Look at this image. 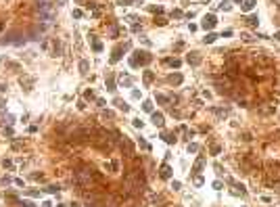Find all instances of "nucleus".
I'll return each mask as SVG.
<instances>
[{
  "instance_id": "obj_5",
  "label": "nucleus",
  "mask_w": 280,
  "mask_h": 207,
  "mask_svg": "<svg viewBox=\"0 0 280 207\" xmlns=\"http://www.w3.org/2000/svg\"><path fill=\"white\" fill-rule=\"evenodd\" d=\"M146 63H151V55H149V52H134V57L130 59V65H132V67L146 65Z\"/></svg>"
},
{
  "instance_id": "obj_11",
  "label": "nucleus",
  "mask_w": 280,
  "mask_h": 207,
  "mask_svg": "<svg viewBox=\"0 0 280 207\" xmlns=\"http://www.w3.org/2000/svg\"><path fill=\"white\" fill-rule=\"evenodd\" d=\"M159 176H161V178H169V176H172V167H169V165H163L161 172H159Z\"/></svg>"
},
{
  "instance_id": "obj_36",
  "label": "nucleus",
  "mask_w": 280,
  "mask_h": 207,
  "mask_svg": "<svg viewBox=\"0 0 280 207\" xmlns=\"http://www.w3.org/2000/svg\"><path fill=\"white\" fill-rule=\"evenodd\" d=\"M73 17H78V19H80V17H82V11H80V9H75V11H73Z\"/></svg>"
},
{
  "instance_id": "obj_41",
  "label": "nucleus",
  "mask_w": 280,
  "mask_h": 207,
  "mask_svg": "<svg viewBox=\"0 0 280 207\" xmlns=\"http://www.w3.org/2000/svg\"><path fill=\"white\" fill-rule=\"evenodd\" d=\"M234 2H243V0H234Z\"/></svg>"
},
{
  "instance_id": "obj_17",
  "label": "nucleus",
  "mask_w": 280,
  "mask_h": 207,
  "mask_svg": "<svg viewBox=\"0 0 280 207\" xmlns=\"http://www.w3.org/2000/svg\"><path fill=\"white\" fill-rule=\"evenodd\" d=\"M165 63H167V65H172V67H176V69L182 65V61H180V59H165Z\"/></svg>"
},
{
  "instance_id": "obj_3",
  "label": "nucleus",
  "mask_w": 280,
  "mask_h": 207,
  "mask_svg": "<svg viewBox=\"0 0 280 207\" xmlns=\"http://www.w3.org/2000/svg\"><path fill=\"white\" fill-rule=\"evenodd\" d=\"M42 50H46L50 57H61L63 46L57 38H46V40H42Z\"/></svg>"
},
{
  "instance_id": "obj_18",
  "label": "nucleus",
  "mask_w": 280,
  "mask_h": 207,
  "mask_svg": "<svg viewBox=\"0 0 280 207\" xmlns=\"http://www.w3.org/2000/svg\"><path fill=\"white\" fill-rule=\"evenodd\" d=\"M107 90L109 92H115V82H113V75L107 78Z\"/></svg>"
},
{
  "instance_id": "obj_14",
  "label": "nucleus",
  "mask_w": 280,
  "mask_h": 207,
  "mask_svg": "<svg viewBox=\"0 0 280 207\" xmlns=\"http://www.w3.org/2000/svg\"><path fill=\"white\" fill-rule=\"evenodd\" d=\"M21 84L25 86V90H32V86H34V80H32V78H21Z\"/></svg>"
},
{
  "instance_id": "obj_15",
  "label": "nucleus",
  "mask_w": 280,
  "mask_h": 207,
  "mask_svg": "<svg viewBox=\"0 0 280 207\" xmlns=\"http://www.w3.org/2000/svg\"><path fill=\"white\" fill-rule=\"evenodd\" d=\"M247 23H249L251 27H257V23H259V17H257V15H251V17L247 19Z\"/></svg>"
},
{
  "instance_id": "obj_27",
  "label": "nucleus",
  "mask_w": 280,
  "mask_h": 207,
  "mask_svg": "<svg viewBox=\"0 0 280 207\" xmlns=\"http://www.w3.org/2000/svg\"><path fill=\"white\" fill-rule=\"evenodd\" d=\"M199 151V144H188V153H197Z\"/></svg>"
},
{
  "instance_id": "obj_13",
  "label": "nucleus",
  "mask_w": 280,
  "mask_h": 207,
  "mask_svg": "<svg viewBox=\"0 0 280 207\" xmlns=\"http://www.w3.org/2000/svg\"><path fill=\"white\" fill-rule=\"evenodd\" d=\"M255 0H243V11H253Z\"/></svg>"
},
{
  "instance_id": "obj_28",
  "label": "nucleus",
  "mask_w": 280,
  "mask_h": 207,
  "mask_svg": "<svg viewBox=\"0 0 280 207\" xmlns=\"http://www.w3.org/2000/svg\"><path fill=\"white\" fill-rule=\"evenodd\" d=\"M220 9H224V11H230V2H226V0H224V2L220 4Z\"/></svg>"
},
{
  "instance_id": "obj_8",
  "label": "nucleus",
  "mask_w": 280,
  "mask_h": 207,
  "mask_svg": "<svg viewBox=\"0 0 280 207\" xmlns=\"http://www.w3.org/2000/svg\"><path fill=\"white\" fill-rule=\"evenodd\" d=\"M186 63H188V65H199V63H201V57H199L197 52H190L188 57H186Z\"/></svg>"
},
{
  "instance_id": "obj_19",
  "label": "nucleus",
  "mask_w": 280,
  "mask_h": 207,
  "mask_svg": "<svg viewBox=\"0 0 280 207\" xmlns=\"http://www.w3.org/2000/svg\"><path fill=\"white\" fill-rule=\"evenodd\" d=\"M88 69H90V65H88V61H80V71L86 75L88 73Z\"/></svg>"
},
{
  "instance_id": "obj_24",
  "label": "nucleus",
  "mask_w": 280,
  "mask_h": 207,
  "mask_svg": "<svg viewBox=\"0 0 280 207\" xmlns=\"http://www.w3.org/2000/svg\"><path fill=\"white\" fill-rule=\"evenodd\" d=\"M142 109L151 113V111H153V103H151V101H144V103H142Z\"/></svg>"
},
{
  "instance_id": "obj_10",
  "label": "nucleus",
  "mask_w": 280,
  "mask_h": 207,
  "mask_svg": "<svg viewBox=\"0 0 280 207\" xmlns=\"http://www.w3.org/2000/svg\"><path fill=\"white\" fill-rule=\"evenodd\" d=\"M153 124H155L157 128H163V124H165V121H163V115H161V113H153Z\"/></svg>"
},
{
  "instance_id": "obj_4",
  "label": "nucleus",
  "mask_w": 280,
  "mask_h": 207,
  "mask_svg": "<svg viewBox=\"0 0 280 207\" xmlns=\"http://www.w3.org/2000/svg\"><path fill=\"white\" fill-rule=\"evenodd\" d=\"M2 44H15V46H21L25 44V36H23L21 32H11L9 36L2 38Z\"/></svg>"
},
{
  "instance_id": "obj_16",
  "label": "nucleus",
  "mask_w": 280,
  "mask_h": 207,
  "mask_svg": "<svg viewBox=\"0 0 280 207\" xmlns=\"http://www.w3.org/2000/svg\"><path fill=\"white\" fill-rule=\"evenodd\" d=\"M119 57H121V48H115V50H113V57H111V63H117Z\"/></svg>"
},
{
  "instance_id": "obj_37",
  "label": "nucleus",
  "mask_w": 280,
  "mask_h": 207,
  "mask_svg": "<svg viewBox=\"0 0 280 207\" xmlns=\"http://www.w3.org/2000/svg\"><path fill=\"white\" fill-rule=\"evenodd\" d=\"M211 153H213V155H218V153H220V147H218V144H215V147H211Z\"/></svg>"
},
{
  "instance_id": "obj_40",
  "label": "nucleus",
  "mask_w": 280,
  "mask_h": 207,
  "mask_svg": "<svg viewBox=\"0 0 280 207\" xmlns=\"http://www.w3.org/2000/svg\"><path fill=\"white\" fill-rule=\"evenodd\" d=\"M2 27H4V25H2V23H0V32H2Z\"/></svg>"
},
{
  "instance_id": "obj_34",
  "label": "nucleus",
  "mask_w": 280,
  "mask_h": 207,
  "mask_svg": "<svg viewBox=\"0 0 280 207\" xmlns=\"http://www.w3.org/2000/svg\"><path fill=\"white\" fill-rule=\"evenodd\" d=\"M195 184H199V186H201V184H203V178H201V176H197V178H195Z\"/></svg>"
},
{
  "instance_id": "obj_25",
  "label": "nucleus",
  "mask_w": 280,
  "mask_h": 207,
  "mask_svg": "<svg viewBox=\"0 0 280 207\" xmlns=\"http://www.w3.org/2000/svg\"><path fill=\"white\" fill-rule=\"evenodd\" d=\"M157 103L165 105V103H169V98H167V96H163V94H157Z\"/></svg>"
},
{
  "instance_id": "obj_35",
  "label": "nucleus",
  "mask_w": 280,
  "mask_h": 207,
  "mask_svg": "<svg viewBox=\"0 0 280 207\" xmlns=\"http://www.w3.org/2000/svg\"><path fill=\"white\" fill-rule=\"evenodd\" d=\"M46 190H48V193H57V190H59V186H48Z\"/></svg>"
},
{
  "instance_id": "obj_2",
  "label": "nucleus",
  "mask_w": 280,
  "mask_h": 207,
  "mask_svg": "<svg viewBox=\"0 0 280 207\" xmlns=\"http://www.w3.org/2000/svg\"><path fill=\"white\" fill-rule=\"evenodd\" d=\"M36 11H38V15H40V21H46V23L55 21V15H57L55 4L46 2V0H40V2L36 4Z\"/></svg>"
},
{
  "instance_id": "obj_12",
  "label": "nucleus",
  "mask_w": 280,
  "mask_h": 207,
  "mask_svg": "<svg viewBox=\"0 0 280 207\" xmlns=\"http://www.w3.org/2000/svg\"><path fill=\"white\" fill-rule=\"evenodd\" d=\"M203 163H205V159H203V157H199V159H197V163H195V167H192V174H199V172H201V167H203Z\"/></svg>"
},
{
  "instance_id": "obj_38",
  "label": "nucleus",
  "mask_w": 280,
  "mask_h": 207,
  "mask_svg": "<svg viewBox=\"0 0 280 207\" xmlns=\"http://www.w3.org/2000/svg\"><path fill=\"white\" fill-rule=\"evenodd\" d=\"M21 205H23V207H32V203H29V201H21Z\"/></svg>"
},
{
  "instance_id": "obj_26",
  "label": "nucleus",
  "mask_w": 280,
  "mask_h": 207,
  "mask_svg": "<svg viewBox=\"0 0 280 207\" xmlns=\"http://www.w3.org/2000/svg\"><path fill=\"white\" fill-rule=\"evenodd\" d=\"M213 111L220 115V117H226V115H228V111H226V109H213Z\"/></svg>"
},
{
  "instance_id": "obj_23",
  "label": "nucleus",
  "mask_w": 280,
  "mask_h": 207,
  "mask_svg": "<svg viewBox=\"0 0 280 207\" xmlns=\"http://www.w3.org/2000/svg\"><path fill=\"white\" fill-rule=\"evenodd\" d=\"M215 38H218L215 34H207V36H205V44H211V42H215Z\"/></svg>"
},
{
  "instance_id": "obj_20",
  "label": "nucleus",
  "mask_w": 280,
  "mask_h": 207,
  "mask_svg": "<svg viewBox=\"0 0 280 207\" xmlns=\"http://www.w3.org/2000/svg\"><path fill=\"white\" fill-rule=\"evenodd\" d=\"M169 82H172V84H182V75H180V73H174V75H169Z\"/></svg>"
},
{
  "instance_id": "obj_7",
  "label": "nucleus",
  "mask_w": 280,
  "mask_h": 207,
  "mask_svg": "<svg viewBox=\"0 0 280 207\" xmlns=\"http://www.w3.org/2000/svg\"><path fill=\"white\" fill-rule=\"evenodd\" d=\"M215 23H218V21H215V17H213V15H205L201 25H203V29H213V27H215Z\"/></svg>"
},
{
  "instance_id": "obj_9",
  "label": "nucleus",
  "mask_w": 280,
  "mask_h": 207,
  "mask_svg": "<svg viewBox=\"0 0 280 207\" xmlns=\"http://www.w3.org/2000/svg\"><path fill=\"white\" fill-rule=\"evenodd\" d=\"M123 147H126V153H128V155H134V147H132V142L128 140L126 136L121 138V149H123Z\"/></svg>"
},
{
  "instance_id": "obj_29",
  "label": "nucleus",
  "mask_w": 280,
  "mask_h": 207,
  "mask_svg": "<svg viewBox=\"0 0 280 207\" xmlns=\"http://www.w3.org/2000/svg\"><path fill=\"white\" fill-rule=\"evenodd\" d=\"M155 23H157V25H165V23H167V21H165V19H163V17H159V19H155Z\"/></svg>"
},
{
  "instance_id": "obj_22",
  "label": "nucleus",
  "mask_w": 280,
  "mask_h": 207,
  "mask_svg": "<svg viewBox=\"0 0 280 207\" xmlns=\"http://www.w3.org/2000/svg\"><path fill=\"white\" fill-rule=\"evenodd\" d=\"M163 138H165V142H169V144L176 142V136H174V134H167V132H165V134H163Z\"/></svg>"
},
{
  "instance_id": "obj_33",
  "label": "nucleus",
  "mask_w": 280,
  "mask_h": 207,
  "mask_svg": "<svg viewBox=\"0 0 280 207\" xmlns=\"http://www.w3.org/2000/svg\"><path fill=\"white\" fill-rule=\"evenodd\" d=\"M172 17H176V19H180V17H182V11H174V13H172Z\"/></svg>"
},
{
  "instance_id": "obj_21",
  "label": "nucleus",
  "mask_w": 280,
  "mask_h": 207,
  "mask_svg": "<svg viewBox=\"0 0 280 207\" xmlns=\"http://www.w3.org/2000/svg\"><path fill=\"white\" fill-rule=\"evenodd\" d=\"M153 80H155V73H153V71H144V82H146V84H151Z\"/></svg>"
},
{
  "instance_id": "obj_39",
  "label": "nucleus",
  "mask_w": 280,
  "mask_h": 207,
  "mask_svg": "<svg viewBox=\"0 0 280 207\" xmlns=\"http://www.w3.org/2000/svg\"><path fill=\"white\" fill-rule=\"evenodd\" d=\"M274 38H278V42H280V32H278V34H276V36H274Z\"/></svg>"
},
{
  "instance_id": "obj_30",
  "label": "nucleus",
  "mask_w": 280,
  "mask_h": 207,
  "mask_svg": "<svg viewBox=\"0 0 280 207\" xmlns=\"http://www.w3.org/2000/svg\"><path fill=\"white\" fill-rule=\"evenodd\" d=\"M117 105H119V109H123V111H130V107H128L126 103H121V101H117Z\"/></svg>"
},
{
  "instance_id": "obj_31",
  "label": "nucleus",
  "mask_w": 280,
  "mask_h": 207,
  "mask_svg": "<svg viewBox=\"0 0 280 207\" xmlns=\"http://www.w3.org/2000/svg\"><path fill=\"white\" fill-rule=\"evenodd\" d=\"M84 96H86V98H94V94H92V90H86V92H84Z\"/></svg>"
},
{
  "instance_id": "obj_1",
  "label": "nucleus",
  "mask_w": 280,
  "mask_h": 207,
  "mask_svg": "<svg viewBox=\"0 0 280 207\" xmlns=\"http://www.w3.org/2000/svg\"><path fill=\"white\" fill-rule=\"evenodd\" d=\"M73 180H75V184L80 188H90V190H94L98 184H101V174L98 172H94L90 165H82V167H78L75 170V176H73Z\"/></svg>"
},
{
  "instance_id": "obj_6",
  "label": "nucleus",
  "mask_w": 280,
  "mask_h": 207,
  "mask_svg": "<svg viewBox=\"0 0 280 207\" xmlns=\"http://www.w3.org/2000/svg\"><path fill=\"white\" fill-rule=\"evenodd\" d=\"M215 88H218V92H220V94H230V88H232V82H230L228 78H224V80H218Z\"/></svg>"
},
{
  "instance_id": "obj_32",
  "label": "nucleus",
  "mask_w": 280,
  "mask_h": 207,
  "mask_svg": "<svg viewBox=\"0 0 280 207\" xmlns=\"http://www.w3.org/2000/svg\"><path fill=\"white\" fill-rule=\"evenodd\" d=\"M94 50H96V52L103 50V44H101V42H94Z\"/></svg>"
}]
</instances>
